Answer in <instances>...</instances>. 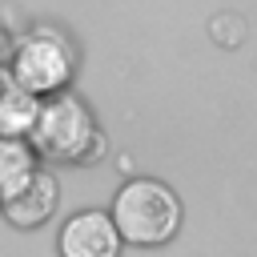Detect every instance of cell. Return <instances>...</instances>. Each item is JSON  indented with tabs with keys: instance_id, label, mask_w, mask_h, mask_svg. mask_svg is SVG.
Masks as SVG:
<instances>
[{
	"instance_id": "cell-1",
	"label": "cell",
	"mask_w": 257,
	"mask_h": 257,
	"mask_svg": "<svg viewBox=\"0 0 257 257\" xmlns=\"http://www.w3.org/2000/svg\"><path fill=\"white\" fill-rule=\"evenodd\" d=\"M28 145L40 161H52V165H88L104 153V137L96 128L92 108L68 88L40 100Z\"/></svg>"
},
{
	"instance_id": "cell-2",
	"label": "cell",
	"mask_w": 257,
	"mask_h": 257,
	"mask_svg": "<svg viewBox=\"0 0 257 257\" xmlns=\"http://www.w3.org/2000/svg\"><path fill=\"white\" fill-rule=\"evenodd\" d=\"M112 221L124 237V245L157 249L177 237L181 229V201L177 193L157 177H133L112 197Z\"/></svg>"
},
{
	"instance_id": "cell-3",
	"label": "cell",
	"mask_w": 257,
	"mask_h": 257,
	"mask_svg": "<svg viewBox=\"0 0 257 257\" xmlns=\"http://www.w3.org/2000/svg\"><path fill=\"white\" fill-rule=\"evenodd\" d=\"M8 72L16 84H24L36 96L64 92L76 76V44L56 24H32L20 36H12Z\"/></svg>"
},
{
	"instance_id": "cell-4",
	"label": "cell",
	"mask_w": 257,
	"mask_h": 257,
	"mask_svg": "<svg viewBox=\"0 0 257 257\" xmlns=\"http://www.w3.org/2000/svg\"><path fill=\"white\" fill-rule=\"evenodd\" d=\"M124 237L112 221V213L104 209H80L72 217H64L60 233H56V253L60 257H120Z\"/></svg>"
},
{
	"instance_id": "cell-5",
	"label": "cell",
	"mask_w": 257,
	"mask_h": 257,
	"mask_svg": "<svg viewBox=\"0 0 257 257\" xmlns=\"http://www.w3.org/2000/svg\"><path fill=\"white\" fill-rule=\"evenodd\" d=\"M56 205H60V181L48 165H36L32 177L8 201H0V217L16 229H40L56 213Z\"/></svg>"
},
{
	"instance_id": "cell-6",
	"label": "cell",
	"mask_w": 257,
	"mask_h": 257,
	"mask_svg": "<svg viewBox=\"0 0 257 257\" xmlns=\"http://www.w3.org/2000/svg\"><path fill=\"white\" fill-rule=\"evenodd\" d=\"M40 100L44 96L28 92L24 84L12 80L8 68H0V137H24L28 141L36 112H40Z\"/></svg>"
},
{
	"instance_id": "cell-7",
	"label": "cell",
	"mask_w": 257,
	"mask_h": 257,
	"mask_svg": "<svg viewBox=\"0 0 257 257\" xmlns=\"http://www.w3.org/2000/svg\"><path fill=\"white\" fill-rule=\"evenodd\" d=\"M40 165L32 145L24 137H0V201H8Z\"/></svg>"
}]
</instances>
